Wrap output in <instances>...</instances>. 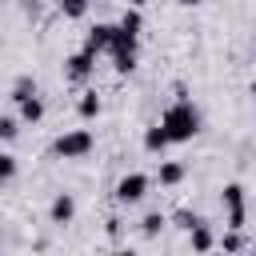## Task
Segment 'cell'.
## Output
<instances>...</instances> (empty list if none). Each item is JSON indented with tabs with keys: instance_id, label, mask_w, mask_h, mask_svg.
Masks as SVG:
<instances>
[{
	"instance_id": "obj_3",
	"label": "cell",
	"mask_w": 256,
	"mask_h": 256,
	"mask_svg": "<svg viewBox=\"0 0 256 256\" xmlns=\"http://www.w3.org/2000/svg\"><path fill=\"white\" fill-rule=\"evenodd\" d=\"M220 204H224V228H244L248 224V196L240 180H228L220 188Z\"/></svg>"
},
{
	"instance_id": "obj_4",
	"label": "cell",
	"mask_w": 256,
	"mask_h": 256,
	"mask_svg": "<svg viewBox=\"0 0 256 256\" xmlns=\"http://www.w3.org/2000/svg\"><path fill=\"white\" fill-rule=\"evenodd\" d=\"M148 192H152V176H148V172H124V176L116 180V188H112V200H116L120 208H132V204H140Z\"/></svg>"
},
{
	"instance_id": "obj_14",
	"label": "cell",
	"mask_w": 256,
	"mask_h": 256,
	"mask_svg": "<svg viewBox=\"0 0 256 256\" xmlns=\"http://www.w3.org/2000/svg\"><path fill=\"white\" fill-rule=\"evenodd\" d=\"M28 96H36V80L24 72V76H16V80H12V88H8V100H12V104H20V100H28Z\"/></svg>"
},
{
	"instance_id": "obj_6",
	"label": "cell",
	"mask_w": 256,
	"mask_h": 256,
	"mask_svg": "<svg viewBox=\"0 0 256 256\" xmlns=\"http://www.w3.org/2000/svg\"><path fill=\"white\" fill-rule=\"evenodd\" d=\"M72 220H76V196H72V192H56L52 204H48V224L64 228V224H72Z\"/></svg>"
},
{
	"instance_id": "obj_16",
	"label": "cell",
	"mask_w": 256,
	"mask_h": 256,
	"mask_svg": "<svg viewBox=\"0 0 256 256\" xmlns=\"http://www.w3.org/2000/svg\"><path fill=\"white\" fill-rule=\"evenodd\" d=\"M88 4L92 0H56V8H60L64 20H84L88 16Z\"/></svg>"
},
{
	"instance_id": "obj_20",
	"label": "cell",
	"mask_w": 256,
	"mask_h": 256,
	"mask_svg": "<svg viewBox=\"0 0 256 256\" xmlns=\"http://www.w3.org/2000/svg\"><path fill=\"white\" fill-rule=\"evenodd\" d=\"M136 56H140V52H116V56H112V68H116L120 76H128V72H136Z\"/></svg>"
},
{
	"instance_id": "obj_11",
	"label": "cell",
	"mask_w": 256,
	"mask_h": 256,
	"mask_svg": "<svg viewBox=\"0 0 256 256\" xmlns=\"http://www.w3.org/2000/svg\"><path fill=\"white\" fill-rule=\"evenodd\" d=\"M188 244H192V252H212V248H220V240L212 236L208 224H196V228L188 232Z\"/></svg>"
},
{
	"instance_id": "obj_9",
	"label": "cell",
	"mask_w": 256,
	"mask_h": 256,
	"mask_svg": "<svg viewBox=\"0 0 256 256\" xmlns=\"http://www.w3.org/2000/svg\"><path fill=\"white\" fill-rule=\"evenodd\" d=\"M184 176H188V168L180 160H160V168H156V184L160 188H176V184H184Z\"/></svg>"
},
{
	"instance_id": "obj_5",
	"label": "cell",
	"mask_w": 256,
	"mask_h": 256,
	"mask_svg": "<svg viewBox=\"0 0 256 256\" xmlns=\"http://www.w3.org/2000/svg\"><path fill=\"white\" fill-rule=\"evenodd\" d=\"M92 68H96V56H92L88 48H80V52L64 56V80H68V84H88Z\"/></svg>"
},
{
	"instance_id": "obj_10",
	"label": "cell",
	"mask_w": 256,
	"mask_h": 256,
	"mask_svg": "<svg viewBox=\"0 0 256 256\" xmlns=\"http://www.w3.org/2000/svg\"><path fill=\"white\" fill-rule=\"evenodd\" d=\"M168 224H172V216H168V212H148V216L140 220V236H144V240H156Z\"/></svg>"
},
{
	"instance_id": "obj_17",
	"label": "cell",
	"mask_w": 256,
	"mask_h": 256,
	"mask_svg": "<svg viewBox=\"0 0 256 256\" xmlns=\"http://www.w3.org/2000/svg\"><path fill=\"white\" fill-rule=\"evenodd\" d=\"M172 224H176L180 232H192V228L204 224V220H200V212H192V208H176V212H172Z\"/></svg>"
},
{
	"instance_id": "obj_8",
	"label": "cell",
	"mask_w": 256,
	"mask_h": 256,
	"mask_svg": "<svg viewBox=\"0 0 256 256\" xmlns=\"http://www.w3.org/2000/svg\"><path fill=\"white\" fill-rule=\"evenodd\" d=\"M168 148H172V136L164 132V124H160V120H156L152 128H144V152H152V156H164Z\"/></svg>"
},
{
	"instance_id": "obj_12",
	"label": "cell",
	"mask_w": 256,
	"mask_h": 256,
	"mask_svg": "<svg viewBox=\"0 0 256 256\" xmlns=\"http://www.w3.org/2000/svg\"><path fill=\"white\" fill-rule=\"evenodd\" d=\"M76 112H80V120H96V116L104 112V100H100V96H96V92L88 88V92H84V96L76 100Z\"/></svg>"
},
{
	"instance_id": "obj_19",
	"label": "cell",
	"mask_w": 256,
	"mask_h": 256,
	"mask_svg": "<svg viewBox=\"0 0 256 256\" xmlns=\"http://www.w3.org/2000/svg\"><path fill=\"white\" fill-rule=\"evenodd\" d=\"M16 168H20V160L12 152H0V184H12L16 180Z\"/></svg>"
},
{
	"instance_id": "obj_2",
	"label": "cell",
	"mask_w": 256,
	"mask_h": 256,
	"mask_svg": "<svg viewBox=\"0 0 256 256\" xmlns=\"http://www.w3.org/2000/svg\"><path fill=\"white\" fill-rule=\"evenodd\" d=\"M92 152H96L92 128H68V132H60V136L52 140V156H56V160H84V156H92Z\"/></svg>"
},
{
	"instance_id": "obj_21",
	"label": "cell",
	"mask_w": 256,
	"mask_h": 256,
	"mask_svg": "<svg viewBox=\"0 0 256 256\" xmlns=\"http://www.w3.org/2000/svg\"><path fill=\"white\" fill-rule=\"evenodd\" d=\"M176 4H180V8H196L200 0H176Z\"/></svg>"
},
{
	"instance_id": "obj_18",
	"label": "cell",
	"mask_w": 256,
	"mask_h": 256,
	"mask_svg": "<svg viewBox=\"0 0 256 256\" xmlns=\"http://www.w3.org/2000/svg\"><path fill=\"white\" fill-rule=\"evenodd\" d=\"M220 248H224V252H240V248H248V240H244V228H228V232L220 236Z\"/></svg>"
},
{
	"instance_id": "obj_13",
	"label": "cell",
	"mask_w": 256,
	"mask_h": 256,
	"mask_svg": "<svg viewBox=\"0 0 256 256\" xmlns=\"http://www.w3.org/2000/svg\"><path fill=\"white\" fill-rule=\"evenodd\" d=\"M16 112H20L24 124H40V120H44V100H40V96H28V100L16 104Z\"/></svg>"
},
{
	"instance_id": "obj_22",
	"label": "cell",
	"mask_w": 256,
	"mask_h": 256,
	"mask_svg": "<svg viewBox=\"0 0 256 256\" xmlns=\"http://www.w3.org/2000/svg\"><path fill=\"white\" fill-rule=\"evenodd\" d=\"M128 4H132V8H148V0H128Z\"/></svg>"
},
{
	"instance_id": "obj_7",
	"label": "cell",
	"mask_w": 256,
	"mask_h": 256,
	"mask_svg": "<svg viewBox=\"0 0 256 256\" xmlns=\"http://www.w3.org/2000/svg\"><path fill=\"white\" fill-rule=\"evenodd\" d=\"M112 40H116V24H92L88 36H84V48H88L92 56H104V52L112 48Z\"/></svg>"
},
{
	"instance_id": "obj_15",
	"label": "cell",
	"mask_w": 256,
	"mask_h": 256,
	"mask_svg": "<svg viewBox=\"0 0 256 256\" xmlns=\"http://www.w3.org/2000/svg\"><path fill=\"white\" fill-rule=\"evenodd\" d=\"M20 124H24V120H20V112H4V116H0V140H4V144H12V140L20 136Z\"/></svg>"
},
{
	"instance_id": "obj_1",
	"label": "cell",
	"mask_w": 256,
	"mask_h": 256,
	"mask_svg": "<svg viewBox=\"0 0 256 256\" xmlns=\"http://www.w3.org/2000/svg\"><path fill=\"white\" fill-rule=\"evenodd\" d=\"M176 92H180V96L160 112V124H164V132L172 136V144H188L192 136H200V124H204V120H200V108L184 96L180 84H176Z\"/></svg>"
}]
</instances>
